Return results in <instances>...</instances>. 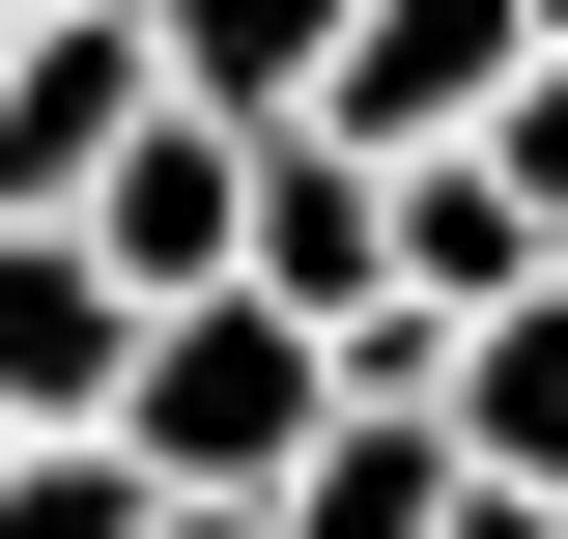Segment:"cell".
<instances>
[{
  "label": "cell",
  "mask_w": 568,
  "mask_h": 539,
  "mask_svg": "<svg viewBox=\"0 0 568 539\" xmlns=\"http://www.w3.org/2000/svg\"><path fill=\"white\" fill-rule=\"evenodd\" d=\"M484 171H511V227H540V256H568V58L511 85V114H484Z\"/></svg>",
  "instance_id": "obj_11"
},
{
  "label": "cell",
  "mask_w": 568,
  "mask_h": 539,
  "mask_svg": "<svg viewBox=\"0 0 568 539\" xmlns=\"http://www.w3.org/2000/svg\"><path fill=\"white\" fill-rule=\"evenodd\" d=\"M540 284H568V256L511 227V171H484V142H455V171H398V313H426V340H484V313H540Z\"/></svg>",
  "instance_id": "obj_8"
},
{
  "label": "cell",
  "mask_w": 568,
  "mask_h": 539,
  "mask_svg": "<svg viewBox=\"0 0 568 539\" xmlns=\"http://www.w3.org/2000/svg\"><path fill=\"white\" fill-rule=\"evenodd\" d=\"M426 426H455V482H484V511H568V284L455 340V369H426Z\"/></svg>",
  "instance_id": "obj_7"
},
{
  "label": "cell",
  "mask_w": 568,
  "mask_h": 539,
  "mask_svg": "<svg viewBox=\"0 0 568 539\" xmlns=\"http://www.w3.org/2000/svg\"><path fill=\"white\" fill-rule=\"evenodd\" d=\"M540 58H568V0H369V29H342V142H369V171H455Z\"/></svg>",
  "instance_id": "obj_2"
},
{
  "label": "cell",
  "mask_w": 568,
  "mask_h": 539,
  "mask_svg": "<svg viewBox=\"0 0 568 539\" xmlns=\"http://www.w3.org/2000/svg\"><path fill=\"white\" fill-rule=\"evenodd\" d=\"M455 539H568V511H455Z\"/></svg>",
  "instance_id": "obj_12"
},
{
  "label": "cell",
  "mask_w": 568,
  "mask_h": 539,
  "mask_svg": "<svg viewBox=\"0 0 568 539\" xmlns=\"http://www.w3.org/2000/svg\"><path fill=\"white\" fill-rule=\"evenodd\" d=\"M455 511H484V482H455V426H426V398H342V455L284 482L256 539H455Z\"/></svg>",
  "instance_id": "obj_9"
},
{
  "label": "cell",
  "mask_w": 568,
  "mask_h": 539,
  "mask_svg": "<svg viewBox=\"0 0 568 539\" xmlns=\"http://www.w3.org/2000/svg\"><path fill=\"white\" fill-rule=\"evenodd\" d=\"M114 455L171 482V511H284V482L342 455V340H313V313H256V284H227V313H142Z\"/></svg>",
  "instance_id": "obj_1"
},
{
  "label": "cell",
  "mask_w": 568,
  "mask_h": 539,
  "mask_svg": "<svg viewBox=\"0 0 568 539\" xmlns=\"http://www.w3.org/2000/svg\"><path fill=\"white\" fill-rule=\"evenodd\" d=\"M85 256H114L142 313H227V284H256V142H227V114H142L114 200H85Z\"/></svg>",
  "instance_id": "obj_4"
},
{
  "label": "cell",
  "mask_w": 568,
  "mask_h": 539,
  "mask_svg": "<svg viewBox=\"0 0 568 539\" xmlns=\"http://www.w3.org/2000/svg\"><path fill=\"white\" fill-rule=\"evenodd\" d=\"M171 539H256V511H171Z\"/></svg>",
  "instance_id": "obj_13"
},
{
  "label": "cell",
  "mask_w": 568,
  "mask_h": 539,
  "mask_svg": "<svg viewBox=\"0 0 568 539\" xmlns=\"http://www.w3.org/2000/svg\"><path fill=\"white\" fill-rule=\"evenodd\" d=\"M114 398H142V284L85 227H0V455H114Z\"/></svg>",
  "instance_id": "obj_3"
},
{
  "label": "cell",
  "mask_w": 568,
  "mask_h": 539,
  "mask_svg": "<svg viewBox=\"0 0 568 539\" xmlns=\"http://www.w3.org/2000/svg\"><path fill=\"white\" fill-rule=\"evenodd\" d=\"M342 29H369V0H142V58H171V114H227V142L342 114Z\"/></svg>",
  "instance_id": "obj_6"
},
{
  "label": "cell",
  "mask_w": 568,
  "mask_h": 539,
  "mask_svg": "<svg viewBox=\"0 0 568 539\" xmlns=\"http://www.w3.org/2000/svg\"><path fill=\"white\" fill-rule=\"evenodd\" d=\"M0 539H171L142 455H0Z\"/></svg>",
  "instance_id": "obj_10"
},
{
  "label": "cell",
  "mask_w": 568,
  "mask_h": 539,
  "mask_svg": "<svg viewBox=\"0 0 568 539\" xmlns=\"http://www.w3.org/2000/svg\"><path fill=\"white\" fill-rule=\"evenodd\" d=\"M142 114H171V58H142V29H29V58H0V227H85Z\"/></svg>",
  "instance_id": "obj_5"
},
{
  "label": "cell",
  "mask_w": 568,
  "mask_h": 539,
  "mask_svg": "<svg viewBox=\"0 0 568 539\" xmlns=\"http://www.w3.org/2000/svg\"><path fill=\"white\" fill-rule=\"evenodd\" d=\"M0 58H29V0H0Z\"/></svg>",
  "instance_id": "obj_14"
}]
</instances>
